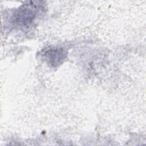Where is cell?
<instances>
[{"label": "cell", "instance_id": "1", "mask_svg": "<svg viewBox=\"0 0 146 146\" xmlns=\"http://www.w3.org/2000/svg\"><path fill=\"white\" fill-rule=\"evenodd\" d=\"M42 7L40 5L27 3L21 6L13 14L12 23L19 28H28L39 15Z\"/></svg>", "mask_w": 146, "mask_h": 146}, {"label": "cell", "instance_id": "2", "mask_svg": "<svg viewBox=\"0 0 146 146\" xmlns=\"http://www.w3.org/2000/svg\"><path fill=\"white\" fill-rule=\"evenodd\" d=\"M66 55L63 50L56 48L48 49L43 54L45 60L54 67L59 65L64 59Z\"/></svg>", "mask_w": 146, "mask_h": 146}]
</instances>
